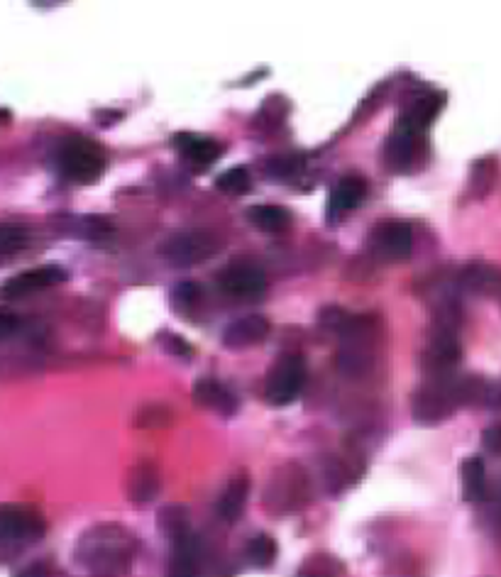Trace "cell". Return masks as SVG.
<instances>
[{
    "instance_id": "6da1fadb",
    "label": "cell",
    "mask_w": 501,
    "mask_h": 577,
    "mask_svg": "<svg viewBox=\"0 0 501 577\" xmlns=\"http://www.w3.org/2000/svg\"><path fill=\"white\" fill-rule=\"evenodd\" d=\"M137 538L123 524H98L76 543V560L98 577H115L137 558Z\"/></svg>"
},
{
    "instance_id": "7a4b0ae2",
    "label": "cell",
    "mask_w": 501,
    "mask_h": 577,
    "mask_svg": "<svg viewBox=\"0 0 501 577\" xmlns=\"http://www.w3.org/2000/svg\"><path fill=\"white\" fill-rule=\"evenodd\" d=\"M57 169L74 184H93L106 172V152L88 137H69L57 150Z\"/></svg>"
},
{
    "instance_id": "3957f363",
    "label": "cell",
    "mask_w": 501,
    "mask_h": 577,
    "mask_svg": "<svg viewBox=\"0 0 501 577\" xmlns=\"http://www.w3.org/2000/svg\"><path fill=\"white\" fill-rule=\"evenodd\" d=\"M374 321L352 318L343 321V348L338 355V370L345 377H360L372 367L374 360Z\"/></svg>"
},
{
    "instance_id": "277c9868",
    "label": "cell",
    "mask_w": 501,
    "mask_h": 577,
    "mask_svg": "<svg viewBox=\"0 0 501 577\" xmlns=\"http://www.w3.org/2000/svg\"><path fill=\"white\" fill-rule=\"evenodd\" d=\"M220 250V238L211 230H184V233H176L172 238H167V243L162 245V257L172 267L186 269L203 265L206 260H211L213 255H218Z\"/></svg>"
},
{
    "instance_id": "5b68a950",
    "label": "cell",
    "mask_w": 501,
    "mask_h": 577,
    "mask_svg": "<svg viewBox=\"0 0 501 577\" xmlns=\"http://www.w3.org/2000/svg\"><path fill=\"white\" fill-rule=\"evenodd\" d=\"M47 531L42 514L20 504L0 507V546H25L40 541Z\"/></svg>"
},
{
    "instance_id": "8992f818",
    "label": "cell",
    "mask_w": 501,
    "mask_h": 577,
    "mask_svg": "<svg viewBox=\"0 0 501 577\" xmlns=\"http://www.w3.org/2000/svg\"><path fill=\"white\" fill-rule=\"evenodd\" d=\"M306 365L299 355H284L279 357L277 365L269 370L267 387H264V397L272 406H289L291 401L304 389Z\"/></svg>"
},
{
    "instance_id": "52a82bcc",
    "label": "cell",
    "mask_w": 501,
    "mask_h": 577,
    "mask_svg": "<svg viewBox=\"0 0 501 577\" xmlns=\"http://www.w3.org/2000/svg\"><path fill=\"white\" fill-rule=\"evenodd\" d=\"M458 406L455 399V389L450 379H436V382L426 384L421 392L414 397V421L421 426H436L450 419Z\"/></svg>"
},
{
    "instance_id": "ba28073f",
    "label": "cell",
    "mask_w": 501,
    "mask_h": 577,
    "mask_svg": "<svg viewBox=\"0 0 501 577\" xmlns=\"http://www.w3.org/2000/svg\"><path fill=\"white\" fill-rule=\"evenodd\" d=\"M308 499V485L304 472L296 465H286L284 470H279L274 475V480L267 485V507H272L279 514H286V511H296L306 504Z\"/></svg>"
},
{
    "instance_id": "9c48e42d",
    "label": "cell",
    "mask_w": 501,
    "mask_h": 577,
    "mask_svg": "<svg viewBox=\"0 0 501 577\" xmlns=\"http://www.w3.org/2000/svg\"><path fill=\"white\" fill-rule=\"evenodd\" d=\"M458 362H460V343L458 335H455V328L436 326V333H433L426 357H423L426 370L436 379H445Z\"/></svg>"
},
{
    "instance_id": "30bf717a",
    "label": "cell",
    "mask_w": 501,
    "mask_h": 577,
    "mask_svg": "<svg viewBox=\"0 0 501 577\" xmlns=\"http://www.w3.org/2000/svg\"><path fill=\"white\" fill-rule=\"evenodd\" d=\"M218 284L225 294L235 296V299H257L267 289V279H264L262 269L247 265V262L225 267L218 274Z\"/></svg>"
},
{
    "instance_id": "8fae6325",
    "label": "cell",
    "mask_w": 501,
    "mask_h": 577,
    "mask_svg": "<svg viewBox=\"0 0 501 577\" xmlns=\"http://www.w3.org/2000/svg\"><path fill=\"white\" fill-rule=\"evenodd\" d=\"M64 279H66V269L57 265L27 269V272H22L18 274V277L5 282L3 287H0V296H3V299H25V296L37 294V291H44V289L54 287V284L64 282Z\"/></svg>"
},
{
    "instance_id": "7c38bea8",
    "label": "cell",
    "mask_w": 501,
    "mask_h": 577,
    "mask_svg": "<svg viewBox=\"0 0 501 577\" xmlns=\"http://www.w3.org/2000/svg\"><path fill=\"white\" fill-rule=\"evenodd\" d=\"M374 247H377V252L384 260H409L411 247H414V230L404 221H389L377 225V230H374Z\"/></svg>"
},
{
    "instance_id": "4fadbf2b",
    "label": "cell",
    "mask_w": 501,
    "mask_h": 577,
    "mask_svg": "<svg viewBox=\"0 0 501 577\" xmlns=\"http://www.w3.org/2000/svg\"><path fill=\"white\" fill-rule=\"evenodd\" d=\"M174 555L169 565V577H201L203 546L194 531H184L172 538Z\"/></svg>"
},
{
    "instance_id": "5bb4252c",
    "label": "cell",
    "mask_w": 501,
    "mask_h": 577,
    "mask_svg": "<svg viewBox=\"0 0 501 577\" xmlns=\"http://www.w3.org/2000/svg\"><path fill=\"white\" fill-rule=\"evenodd\" d=\"M269 331H272V326H269L267 318L260 316V313L238 318V321L230 323V326L223 331V345L233 350L255 348V345H260L267 340Z\"/></svg>"
},
{
    "instance_id": "9a60e30c",
    "label": "cell",
    "mask_w": 501,
    "mask_h": 577,
    "mask_svg": "<svg viewBox=\"0 0 501 577\" xmlns=\"http://www.w3.org/2000/svg\"><path fill=\"white\" fill-rule=\"evenodd\" d=\"M172 145L186 162L196 164V167H211L213 162L223 157V145L196 133H176Z\"/></svg>"
},
{
    "instance_id": "2e32d148",
    "label": "cell",
    "mask_w": 501,
    "mask_h": 577,
    "mask_svg": "<svg viewBox=\"0 0 501 577\" xmlns=\"http://www.w3.org/2000/svg\"><path fill=\"white\" fill-rule=\"evenodd\" d=\"M159 489H162V475L159 467L152 460H140L132 465L128 475V499L135 504H147L157 499Z\"/></svg>"
},
{
    "instance_id": "e0dca14e",
    "label": "cell",
    "mask_w": 501,
    "mask_h": 577,
    "mask_svg": "<svg viewBox=\"0 0 501 577\" xmlns=\"http://www.w3.org/2000/svg\"><path fill=\"white\" fill-rule=\"evenodd\" d=\"M443 106H445L443 93H423V96H418L416 101L411 103L409 111H406V115H401L399 120H404L416 135H421L431 128L433 120H436L440 111H443Z\"/></svg>"
},
{
    "instance_id": "ac0fdd59",
    "label": "cell",
    "mask_w": 501,
    "mask_h": 577,
    "mask_svg": "<svg viewBox=\"0 0 501 577\" xmlns=\"http://www.w3.org/2000/svg\"><path fill=\"white\" fill-rule=\"evenodd\" d=\"M194 399L201 406H206V409L220 411L223 416L235 414V409H238V401H235L233 394H230L228 389H225L223 384L213 377L198 379L194 387Z\"/></svg>"
},
{
    "instance_id": "d6986e66",
    "label": "cell",
    "mask_w": 501,
    "mask_h": 577,
    "mask_svg": "<svg viewBox=\"0 0 501 577\" xmlns=\"http://www.w3.org/2000/svg\"><path fill=\"white\" fill-rule=\"evenodd\" d=\"M365 194H367V186L360 177L340 179L338 184H335V189L330 191V201H328L330 218H338V216H343V213L352 211V208L360 206L362 199H365Z\"/></svg>"
},
{
    "instance_id": "ffe728a7",
    "label": "cell",
    "mask_w": 501,
    "mask_h": 577,
    "mask_svg": "<svg viewBox=\"0 0 501 577\" xmlns=\"http://www.w3.org/2000/svg\"><path fill=\"white\" fill-rule=\"evenodd\" d=\"M416 133L409 128V125L404 123V120H399L396 123V128L392 130V135H389L387 140V162L392 169H406L411 162H414V155H416Z\"/></svg>"
},
{
    "instance_id": "44dd1931",
    "label": "cell",
    "mask_w": 501,
    "mask_h": 577,
    "mask_svg": "<svg viewBox=\"0 0 501 577\" xmlns=\"http://www.w3.org/2000/svg\"><path fill=\"white\" fill-rule=\"evenodd\" d=\"M460 287L477 296H501V269L472 265L460 274Z\"/></svg>"
},
{
    "instance_id": "7402d4cb",
    "label": "cell",
    "mask_w": 501,
    "mask_h": 577,
    "mask_svg": "<svg viewBox=\"0 0 501 577\" xmlns=\"http://www.w3.org/2000/svg\"><path fill=\"white\" fill-rule=\"evenodd\" d=\"M247 494H250V480H247L245 475L233 477V480L225 485L223 494H220V499H218V516L220 519L228 521V524L238 521L242 516V511H245Z\"/></svg>"
},
{
    "instance_id": "603a6c76",
    "label": "cell",
    "mask_w": 501,
    "mask_h": 577,
    "mask_svg": "<svg viewBox=\"0 0 501 577\" xmlns=\"http://www.w3.org/2000/svg\"><path fill=\"white\" fill-rule=\"evenodd\" d=\"M460 480L465 502H482V499H487V467H484L480 455L462 460Z\"/></svg>"
},
{
    "instance_id": "cb8c5ba5",
    "label": "cell",
    "mask_w": 501,
    "mask_h": 577,
    "mask_svg": "<svg viewBox=\"0 0 501 577\" xmlns=\"http://www.w3.org/2000/svg\"><path fill=\"white\" fill-rule=\"evenodd\" d=\"M247 218L264 233H284L291 225V213L282 206H252Z\"/></svg>"
},
{
    "instance_id": "d4e9b609",
    "label": "cell",
    "mask_w": 501,
    "mask_h": 577,
    "mask_svg": "<svg viewBox=\"0 0 501 577\" xmlns=\"http://www.w3.org/2000/svg\"><path fill=\"white\" fill-rule=\"evenodd\" d=\"M277 555H279L277 541H274L272 536H267V533H257V536H252L245 546L247 563L255 565V568H269V565L277 560Z\"/></svg>"
},
{
    "instance_id": "484cf974",
    "label": "cell",
    "mask_w": 501,
    "mask_h": 577,
    "mask_svg": "<svg viewBox=\"0 0 501 577\" xmlns=\"http://www.w3.org/2000/svg\"><path fill=\"white\" fill-rule=\"evenodd\" d=\"M497 181V162L494 159H477L470 169V194L475 199H482L492 191Z\"/></svg>"
},
{
    "instance_id": "4316f807",
    "label": "cell",
    "mask_w": 501,
    "mask_h": 577,
    "mask_svg": "<svg viewBox=\"0 0 501 577\" xmlns=\"http://www.w3.org/2000/svg\"><path fill=\"white\" fill-rule=\"evenodd\" d=\"M340 573H343V565H340L333 555L316 553L304 560V565H301L296 577H340Z\"/></svg>"
},
{
    "instance_id": "83f0119b",
    "label": "cell",
    "mask_w": 501,
    "mask_h": 577,
    "mask_svg": "<svg viewBox=\"0 0 501 577\" xmlns=\"http://www.w3.org/2000/svg\"><path fill=\"white\" fill-rule=\"evenodd\" d=\"M30 235H27L25 225L18 223H0V260L18 255L22 247L27 245Z\"/></svg>"
},
{
    "instance_id": "f1b7e54d",
    "label": "cell",
    "mask_w": 501,
    "mask_h": 577,
    "mask_svg": "<svg viewBox=\"0 0 501 577\" xmlns=\"http://www.w3.org/2000/svg\"><path fill=\"white\" fill-rule=\"evenodd\" d=\"M216 184L223 194H230V196L247 194V191H250V174H247L245 167H233V169H228V172L220 174Z\"/></svg>"
},
{
    "instance_id": "f546056e",
    "label": "cell",
    "mask_w": 501,
    "mask_h": 577,
    "mask_svg": "<svg viewBox=\"0 0 501 577\" xmlns=\"http://www.w3.org/2000/svg\"><path fill=\"white\" fill-rule=\"evenodd\" d=\"M135 421L140 428H164L172 423V409L164 404H147L137 411Z\"/></svg>"
},
{
    "instance_id": "4dcf8cb0",
    "label": "cell",
    "mask_w": 501,
    "mask_h": 577,
    "mask_svg": "<svg viewBox=\"0 0 501 577\" xmlns=\"http://www.w3.org/2000/svg\"><path fill=\"white\" fill-rule=\"evenodd\" d=\"M159 526L169 538L179 536V533L189 531V516H186L184 507H167L159 511Z\"/></svg>"
},
{
    "instance_id": "1f68e13d",
    "label": "cell",
    "mask_w": 501,
    "mask_h": 577,
    "mask_svg": "<svg viewBox=\"0 0 501 577\" xmlns=\"http://www.w3.org/2000/svg\"><path fill=\"white\" fill-rule=\"evenodd\" d=\"M176 306H191L201 299V284L198 282H179L172 291Z\"/></svg>"
},
{
    "instance_id": "d6a6232c",
    "label": "cell",
    "mask_w": 501,
    "mask_h": 577,
    "mask_svg": "<svg viewBox=\"0 0 501 577\" xmlns=\"http://www.w3.org/2000/svg\"><path fill=\"white\" fill-rule=\"evenodd\" d=\"M299 167H301L299 157H277V159H272V162L267 164V172L272 174V177L289 179L291 174L299 172Z\"/></svg>"
},
{
    "instance_id": "836d02e7",
    "label": "cell",
    "mask_w": 501,
    "mask_h": 577,
    "mask_svg": "<svg viewBox=\"0 0 501 577\" xmlns=\"http://www.w3.org/2000/svg\"><path fill=\"white\" fill-rule=\"evenodd\" d=\"M162 345H164V350H167V353H172L174 357H191L194 355V348H191L189 343H186L184 338H181V335H176V333H164L162 335Z\"/></svg>"
},
{
    "instance_id": "e575fe53",
    "label": "cell",
    "mask_w": 501,
    "mask_h": 577,
    "mask_svg": "<svg viewBox=\"0 0 501 577\" xmlns=\"http://www.w3.org/2000/svg\"><path fill=\"white\" fill-rule=\"evenodd\" d=\"M20 328V316L15 311L0 306V340H8Z\"/></svg>"
},
{
    "instance_id": "d590c367",
    "label": "cell",
    "mask_w": 501,
    "mask_h": 577,
    "mask_svg": "<svg viewBox=\"0 0 501 577\" xmlns=\"http://www.w3.org/2000/svg\"><path fill=\"white\" fill-rule=\"evenodd\" d=\"M482 448L487 450V453L501 455V423H494V426H489L487 431L482 433Z\"/></svg>"
},
{
    "instance_id": "8d00e7d4",
    "label": "cell",
    "mask_w": 501,
    "mask_h": 577,
    "mask_svg": "<svg viewBox=\"0 0 501 577\" xmlns=\"http://www.w3.org/2000/svg\"><path fill=\"white\" fill-rule=\"evenodd\" d=\"M15 577H52V570H49L47 563H40V560H37V563L25 565Z\"/></svg>"
},
{
    "instance_id": "74e56055",
    "label": "cell",
    "mask_w": 501,
    "mask_h": 577,
    "mask_svg": "<svg viewBox=\"0 0 501 577\" xmlns=\"http://www.w3.org/2000/svg\"><path fill=\"white\" fill-rule=\"evenodd\" d=\"M499 304H501V296H499Z\"/></svg>"
}]
</instances>
